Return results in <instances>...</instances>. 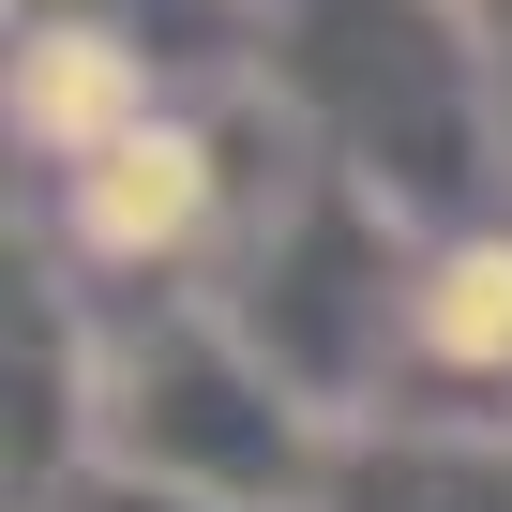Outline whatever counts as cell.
Segmentation results:
<instances>
[{
  "mask_svg": "<svg viewBox=\"0 0 512 512\" xmlns=\"http://www.w3.org/2000/svg\"><path fill=\"white\" fill-rule=\"evenodd\" d=\"M392 422H467V437H497V422H512V211H497V226L422 241Z\"/></svg>",
  "mask_w": 512,
  "mask_h": 512,
  "instance_id": "5",
  "label": "cell"
},
{
  "mask_svg": "<svg viewBox=\"0 0 512 512\" xmlns=\"http://www.w3.org/2000/svg\"><path fill=\"white\" fill-rule=\"evenodd\" d=\"M317 512H512V437H467V422H362L332 452V497Z\"/></svg>",
  "mask_w": 512,
  "mask_h": 512,
  "instance_id": "7",
  "label": "cell"
},
{
  "mask_svg": "<svg viewBox=\"0 0 512 512\" xmlns=\"http://www.w3.org/2000/svg\"><path fill=\"white\" fill-rule=\"evenodd\" d=\"M136 121H166V76H151V46H121V31H91V16H16V136L76 181L91 151H121Z\"/></svg>",
  "mask_w": 512,
  "mask_h": 512,
  "instance_id": "6",
  "label": "cell"
},
{
  "mask_svg": "<svg viewBox=\"0 0 512 512\" xmlns=\"http://www.w3.org/2000/svg\"><path fill=\"white\" fill-rule=\"evenodd\" d=\"M407 287H422V226H392L362 181L302 166L256 226V256L226 272V332L332 437H362V422H392V377H407Z\"/></svg>",
  "mask_w": 512,
  "mask_h": 512,
  "instance_id": "3",
  "label": "cell"
},
{
  "mask_svg": "<svg viewBox=\"0 0 512 512\" xmlns=\"http://www.w3.org/2000/svg\"><path fill=\"white\" fill-rule=\"evenodd\" d=\"M272 91L302 121V166L362 181L392 226L452 241L497 226V61H482V0H272Z\"/></svg>",
  "mask_w": 512,
  "mask_h": 512,
  "instance_id": "1",
  "label": "cell"
},
{
  "mask_svg": "<svg viewBox=\"0 0 512 512\" xmlns=\"http://www.w3.org/2000/svg\"><path fill=\"white\" fill-rule=\"evenodd\" d=\"M482 61H497V166H512V0H482Z\"/></svg>",
  "mask_w": 512,
  "mask_h": 512,
  "instance_id": "8",
  "label": "cell"
},
{
  "mask_svg": "<svg viewBox=\"0 0 512 512\" xmlns=\"http://www.w3.org/2000/svg\"><path fill=\"white\" fill-rule=\"evenodd\" d=\"M256 226H272L256 211V121H196V106L136 121L121 151H91L61 181V256L106 287H151V302L181 272H241Z\"/></svg>",
  "mask_w": 512,
  "mask_h": 512,
  "instance_id": "4",
  "label": "cell"
},
{
  "mask_svg": "<svg viewBox=\"0 0 512 512\" xmlns=\"http://www.w3.org/2000/svg\"><path fill=\"white\" fill-rule=\"evenodd\" d=\"M91 452L196 512H317L347 437L226 332V302H151L91 332Z\"/></svg>",
  "mask_w": 512,
  "mask_h": 512,
  "instance_id": "2",
  "label": "cell"
}]
</instances>
